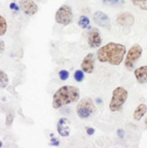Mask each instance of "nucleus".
Masks as SVG:
<instances>
[{"instance_id": "7ed1b4c3", "label": "nucleus", "mask_w": 147, "mask_h": 148, "mask_svg": "<svg viewBox=\"0 0 147 148\" xmlns=\"http://www.w3.org/2000/svg\"><path fill=\"white\" fill-rule=\"evenodd\" d=\"M128 99V91L122 86H118L114 89L110 101V110L112 112H118L122 110L124 104Z\"/></svg>"}, {"instance_id": "9b49d317", "label": "nucleus", "mask_w": 147, "mask_h": 148, "mask_svg": "<svg viewBox=\"0 0 147 148\" xmlns=\"http://www.w3.org/2000/svg\"><path fill=\"white\" fill-rule=\"evenodd\" d=\"M70 121L67 118H61L57 123V132L61 136H68L70 134Z\"/></svg>"}, {"instance_id": "9d476101", "label": "nucleus", "mask_w": 147, "mask_h": 148, "mask_svg": "<svg viewBox=\"0 0 147 148\" xmlns=\"http://www.w3.org/2000/svg\"><path fill=\"white\" fill-rule=\"evenodd\" d=\"M88 45L90 48H97L98 46H100L101 44V36L100 32L97 29H90L88 34Z\"/></svg>"}, {"instance_id": "39448f33", "label": "nucleus", "mask_w": 147, "mask_h": 148, "mask_svg": "<svg viewBox=\"0 0 147 148\" xmlns=\"http://www.w3.org/2000/svg\"><path fill=\"white\" fill-rule=\"evenodd\" d=\"M142 47L139 44H133V46L129 48V52L126 53V59H124V67L126 68L128 71H133L135 67V64L137 60L140 58L141 54H142Z\"/></svg>"}, {"instance_id": "412c9836", "label": "nucleus", "mask_w": 147, "mask_h": 148, "mask_svg": "<svg viewBox=\"0 0 147 148\" xmlns=\"http://www.w3.org/2000/svg\"><path fill=\"white\" fill-rule=\"evenodd\" d=\"M14 120V113L13 112H9L8 114L6 115V125L8 127H10L13 123Z\"/></svg>"}, {"instance_id": "c85d7f7f", "label": "nucleus", "mask_w": 147, "mask_h": 148, "mask_svg": "<svg viewBox=\"0 0 147 148\" xmlns=\"http://www.w3.org/2000/svg\"><path fill=\"white\" fill-rule=\"evenodd\" d=\"M145 126H146V127H147V119H146V120H145Z\"/></svg>"}, {"instance_id": "5701e85b", "label": "nucleus", "mask_w": 147, "mask_h": 148, "mask_svg": "<svg viewBox=\"0 0 147 148\" xmlns=\"http://www.w3.org/2000/svg\"><path fill=\"white\" fill-rule=\"evenodd\" d=\"M20 8H21V7H19L18 5L15 3V2H13V3L10 4V9H11V10H14L15 12H18L19 10H20Z\"/></svg>"}, {"instance_id": "aec40b11", "label": "nucleus", "mask_w": 147, "mask_h": 148, "mask_svg": "<svg viewBox=\"0 0 147 148\" xmlns=\"http://www.w3.org/2000/svg\"><path fill=\"white\" fill-rule=\"evenodd\" d=\"M74 77L78 82H81L84 79V72L83 70H78V71L75 72Z\"/></svg>"}, {"instance_id": "cd10ccee", "label": "nucleus", "mask_w": 147, "mask_h": 148, "mask_svg": "<svg viewBox=\"0 0 147 148\" xmlns=\"http://www.w3.org/2000/svg\"><path fill=\"white\" fill-rule=\"evenodd\" d=\"M96 103L99 104V105H102V104H103V102H102V100L100 98H97L96 99Z\"/></svg>"}, {"instance_id": "ddd939ff", "label": "nucleus", "mask_w": 147, "mask_h": 148, "mask_svg": "<svg viewBox=\"0 0 147 148\" xmlns=\"http://www.w3.org/2000/svg\"><path fill=\"white\" fill-rule=\"evenodd\" d=\"M134 76L138 84H147V66H141L134 70Z\"/></svg>"}, {"instance_id": "dca6fc26", "label": "nucleus", "mask_w": 147, "mask_h": 148, "mask_svg": "<svg viewBox=\"0 0 147 148\" xmlns=\"http://www.w3.org/2000/svg\"><path fill=\"white\" fill-rule=\"evenodd\" d=\"M79 26L83 29H91V27L89 26V19L86 16H81L79 19Z\"/></svg>"}, {"instance_id": "0eeeda50", "label": "nucleus", "mask_w": 147, "mask_h": 148, "mask_svg": "<svg viewBox=\"0 0 147 148\" xmlns=\"http://www.w3.org/2000/svg\"><path fill=\"white\" fill-rule=\"evenodd\" d=\"M21 10L28 16H32L36 14L38 11V6L36 4L34 0H21L20 2Z\"/></svg>"}, {"instance_id": "c756f323", "label": "nucleus", "mask_w": 147, "mask_h": 148, "mask_svg": "<svg viewBox=\"0 0 147 148\" xmlns=\"http://www.w3.org/2000/svg\"><path fill=\"white\" fill-rule=\"evenodd\" d=\"M37 1H40V0H37Z\"/></svg>"}, {"instance_id": "2eb2a0df", "label": "nucleus", "mask_w": 147, "mask_h": 148, "mask_svg": "<svg viewBox=\"0 0 147 148\" xmlns=\"http://www.w3.org/2000/svg\"><path fill=\"white\" fill-rule=\"evenodd\" d=\"M103 3L111 7L121 8L124 5V0H103Z\"/></svg>"}, {"instance_id": "6e6552de", "label": "nucleus", "mask_w": 147, "mask_h": 148, "mask_svg": "<svg viewBox=\"0 0 147 148\" xmlns=\"http://www.w3.org/2000/svg\"><path fill=\"white\" fill-rule=\"evenodd\" d=\"M93 21L99 27H104V29H111V20L108 16L101 11H97L93 15Z\"/></svg>"}, {"instance_id": "6ab92c4d", "label": "nucleus", "mask_w": 147, "mask_h": 148, "mask_svg": "<svg viewBox=\"0 0 147 148\" xmlns=\"http://www.w3.org/2000/svg\"><path fill=\"white\" fill-rule=\"evenodd\" d=\"M7 31V23L3 16L0 17V36H4Z\"/></svg>"}, {"instance_id": "1a4fd4ad", "label": "nucleus", "mask_w": 147, "mask_h": 148, "mask_svg": "<svg viewBox=\"0 0 147 148\" xmlns=\"http://www.w3.org/2000/svg\"><path fill=\"white\" fill-rule=\"evenodd\" d=\"M94 62H95V59H94L93 53H88L83 58L81 64V70L86 74H92L94 71Z\"/></svg>"}, {"instance_id": "bb28decb", "label": "nucleus", "mask_w": 147, "mask_h": 148, "mask_svg": "<svg viewBox=\"0 0 147 148\" xmlns=\"http://www.w3.org/2000/svg\"><path fill=\"white\" fill-rule=\"evenodd\" d=\"M0 44H1V48H0V51H1V53L4 51V41L1 40L0 41Z\"/></svg>"}, {"instance_id": "423d86ee", "label": "nucleus", "mask_w": 147, "mask_h": 148, "mask_svg": "<svg viewBox=\"0 0 147 148\" xmlns=\"http://www.w3.org/2000/svg\"><path fill=\"white\" fill-rule=\"evenodd\" d=\"M55 21L60 25L68 26L73 22V11L68 5H63L56 11Z\"/></svg>"}, {"instance_id": "a878e982", "label": "nucleus", "mask_w": 147, "mask_h": 148, "mask_svg": "<svg viewBox=\"0 0 147 148\" xmlns=\"http://www.w3.org/2000/svg\"><path fill=\"white\" fill-rule=\"evenodd\" d=\"M118 135H119V137H121V138H124V132L123 130H118Z\"/></svg>"}, {"instance_id": "f3484780", "label": "nucleus", "mask_w": 147, "mask_h": 148, "mask_svg": "<svg viewBox=\"0 0 147 148\" xmlns=\"http://www.w3.org/2000/svg\"><path fill=\"white\" fill-rule=\"evenodd\" d=\"M8 84H9V79L6 73L1 71L0 72V86H1V88H6L8 86Z\"/></svg>"}, {"instance_id": "f257e3e1", "label": "nucleus", "mask_w": 147, "mask_h": 148, "mask_svg": "<svg viewBox=\"0 0 147 148\" xmlns=\"http://www.w3.org/2000/svg\"><path fill=\"white\" fill-rule=\"evenodd\" d=\"M126 53V46L121 43L109 42L100 47L97 51V59L101 63H109L114 66H118L124 60Z\"/></svg>"}, {"instance_id": "393cba45", "label": "nucleus", "mask_w": 147, "mask_h": 148, "mask_svg": "<svg viewBox=\"0 0 147 148\" xmlns=\"http://www.w3.org/2000/svg\"><path fill=\"white\" fill-rule=\"evenodd\" d=\"M86 132H88V135H92L95 132V130L93 127H86Z\"/></svg>"}, {"instance_id": "4be33fe9", "label": "nucleus", "mask_w": 147, "mask_h": 148, "mask_svg": "<svg viewBox=\"0 0 147 148\" xmlns=\"http://www.w3.org/2000/svg\"><path fill=\"white\" fill-rule=\"evenodd\" d=\"M59 77L61 81H66L69 77V72L66 71V70H62V71L59 72Z\"/></svg>"}, {"instance_id": "4468645a", "label": "nucleus", "mask_w": 147, "mask_h": 148, "mask_svg": "<svg viewBox=\"0 0 147 148\" xmlns=\"http://www.w3.org/2000/svg\"><path fill=\"white\" fill-rule=\"evenodd\" d=\"M147 111V106L145 104H139L133 112V119L135 121H140Z\"/></svg>"}, {"instance_id": "20e7f679", "label": "nucleus", "mask_w": 147, "mask_h": 148, "mask_svg": "<svg viewBox=\"0 0 147 148\" xmlns=\"http://www.w3.org/2000/svg\"><path fill=\"white\" fill-rule=\"evenodd\" d=\"M96 113V107L94 105L93 100L89 97L81 99L77 106V114L81 119H88Z\"/></svg>"}, {"instance_id": "b1692460", "label": "nucleus", "mask_w": 147, "mask_h": 148, "mask_svg": "<svg viewBox=\"0 0 147 148\" xmlns=\"http://www.w3.org/2000/svg\"><path fill=\"white\" fill-rule=\"evenodd\" d=\"M50 143H51L52 146H57V145H59L60 141H59V139H58V138H55V137H54V138H51Z\"/></svg>"}, {"instance_id": "f03ea898", "label": "nucleus", "mask_w": 147, "mask_h": 148, "mask_svg": "<svg viewBox=\"0 0 147 148\" xmlns=\"http://www.w3.org/2000/svg\"><path fill=\"white\" fill-rule=\"evenodd\" d=\"M79 99V89L73 85H64L55 92L53 95V108H59L70 103L78 101Z\"/></svg>"}, {"instance_id": "a211bd4d", "label": "nucleus", "mask_w": 147, "mask_h": 148, "mask_svg": "<svg viewBox=\"0 0 147 148\" xmlns=\"http://www.w3.org/2000/svg\"><path fill=\"white\" fill-rule=\"evenodd\" d=\"M134 6H137L143 11H147V0H131Z\"/></svg>"}, {"instance_id": "f8f14e48", "label": "nucleus", "mask_w": 147, "mask_h": 148, "mask_svg": "<svg viewBox=\"0 0 147 148\" xmlns=\"http://www.w3.org/2000/svg\"><path fill=\"white\" fill-rule=\"evenodd\" d=\"M116 21L120 26L131 27L133 26L134 23V17L129 13H122L117 17Z\"/></svg>"}]
</instances>
